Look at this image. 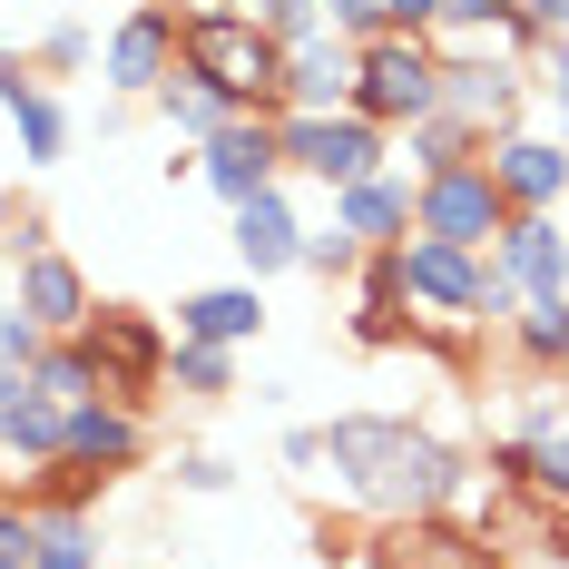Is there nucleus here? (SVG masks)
<instances>
[{
  "label": "nucleus",
  "mask_w": 569,
  "mask_h": 569,
  "mask_svg": "<svg viewBox=\"0 0 569 569\" xmlns=\"http://www.w3.org/2000/svg\"><path fill=\"white\" fill-rule=\"evenodd\" d=\"M276 138H284V177H315L325 197L393 168V128H373L363 109H284Z\"/></svg>",
  "instance_id": "obj_3"
},
{
  "label": "nucleus",
  "mask_w": 569,
  "mask_h": 569,
  "mask_svg": "<svg viewBox=\"0 0 569 569\" xmlns=\"http://www.w3.org/2000/svg\"><path fill=\"white\" fill-rule=\"evenodd\" d=\"M197 10H256V0H197Z\"/></svg>",
  "instance_id": "obj_46"
},
{
  "label": "nucleus",
  "mask_w": 569,
  "mask_h": 569,
  "mask_svg": "<svg viewBox=\"0 0 569 569\" xmlns=\"http://www.w3.org/2000/svg\"><path fill=\"white\" fill-rule=\"evenodd\" d=\"M491 481H520L530 501L569 511V432H550V442H520V432H501V442H491Z\"/></svg>",
  "instance_id": "obj_23"
},
{
  "label": "nucleus",
  "mask_w": 569,
  "mask_h": 569,
  "mask_svg": "<svg viewBox=\"0 0 569 569\" xmlns=\"http://www.w3.org/2000/svg\"><path fill=\"white\" fill-rule=\"evenodd\" d=\"M10 138H20V168H59L69 158V99H59L50 79L10 99Z\"/></svg>",
  "instance_id": "obj_25"
},
{
  "label": "nucleus",
  "mask_w": 569,
  "mask_h": 569,
  "mask_svg": "<svg viewBox=\"0 0 569 569\" xmlns=\"http://www.w3.org/2000/svg\"><path fill=\"white\" fill-rule=\"evenodd\" d=\"M10 227H20V197H10V187H0V236H10Z\"/></svg>",
  "instance_id": "obj_45"
},
{
  "label": "nucleus",
  "mask_w": 569,
  "mask_h": 569,
  "mask_svg": "<svg viewBox=\"0 0 569 569\" xmlns=\"http://www.w3.org/2000/svg\"><path fill=\"white\" fill-rule=\"evenodd\" d=\"M481 158H491V177H501L511 217H560L569 207V138H550V128H501Z\"/></svg>",
  "instance_id": "obj_9"
},
{
  "label": "nucleus",
  "mask_w": 569,
  "mask_h": 569,
  "mask_svg": "<svg viewBox=\"0 0 569 569\" xmlns=\"http://www.w3.org/2000/svg\"><path fill=\"white\" fill-rule=\"evenodd\" d=\"M148 118H158V128H168V138H187V148H197V138H217V128H227V99H217V89H207V79H187V69H177L168 89H158V99H148Z\"/></svg>",
  "instance_id": "obj_28"
},
{
  "label": "nucleus",
  "mask_w": 569,
  "mask_h": 569,
  "mask_svg": "<svg viewBox=\"0 0 569 569\" xmlns=\"http://www.w3.org/2000/svg\"><path fill=\"white\" fill-rule=\"evenodd\" d=\"M501 335H511V353L530 363V373H560L569 383V295H530Z\"/></svg>",
  "instance_id": "obj_24"
},
{
  "label": "nucleus",
  "mask_w": 569,
  "mask_h": 569,
  "mask_svg": "<svg viewBox=\"0 0 569 569\" xmlns=\"http://www.w3.org/2000/svg\"><path fill=\"white\" fill-rule=\"evenodd\" d=\"M325 20H335V40H353V50L393 30V10H383V0H325Z\"/></svg>",
  "instance_id": "obj_36"
},
{
  "label": "nucleus",
  "mask_w": 569,
  "mask_h": 569,
  "mask_svg": "<svg viewBox=\"0 0 569 569\" xmlns=\"http://www.w3.org/2000/svg\"><path fill=\"white\" fill-rule=\"evenodd\" d=\"M422 315H412V276H402V246H373L363 276H353V343H412Z\"/></svg>",
  "instance_id": "obj_17"
},
{
  "label": "nucleus",
  "mask_w": 569,
  "mask_h": 569,
  "mask_svg": "<svg viewBox=\"0 0 569 569\" xmlns=\"http://www.w3.org/2000/svg\"><path fill=\"white\" fill-rule=\"evenodd\" d=\"M79 343L99 353V383H109V402H148L168 393V353H177V335L158 325V315H138V305H99L89 325H79Z\"/></svg>",
  "instance_id": "obj_6"
},
{
  "label": "nucleus",
  "mask_w": 569,
  "mask_h": 569,
  "mask_svg": "<svg viewBox=\"0 0 569 569\" xmlns=\"http://www.w3.org/2000/svg\"><path fill=\"white\" fill-rule=\"evenodd\" d=\"M10 305H20L40 335H79V325L99 315V295H89V276H79V256H59V246H40V256L10 266Z\"/></svg>",
  "instance_id": "obj_14"
},
{
  "label": "nucleus",
  "mask_w": 569,
  "mask_h": 569,
  "mask_svg": "<svg viewBox=\"0 0 569 569\" xmlns=\"http://www.w3.org/2000/svg\"><path fill=\"white\" fill-rule=\"evenodd\" d=\"M363 256H373V246H363V236L353 227H335V217H325V227H305V256H295V276H363Z\"/></svg>",
  "instance_id": "obj_31"
},
{
  "label": "nucleus",
  "mask_w": 569,
  "mask_h": 569,
  "mask_svg": "<svg viewBox=\"0 0 569 569\" xmlns=\"http://www.w3.org/2000/svg\"><path fill=\"white\" fill-rule=\"evenodd\" d=\"M256 20H266V40L276 50H305V40H325L335 20H325V0H256Z\"/></svg>",
  "instance_id": "obj_33"
},
{
  "label": "nucleus",
  "mask_w": 569,
  "mask_h": 569,
  "mask_svg": "<svg viewBox=\"0 0 569 569\" xmlns=\"http://www.w3.org/2000/svg\"><path fill=\"white\" fill-rule=\"evenodd\" d=\"M353 109L373 118V128H412V118L442 109V50L422 40V30H383V40H363L353 59Z\"/></svg>",
  "instance_id": "obj_4"
},
{
  "label": "nucleus",
  "mask_w": 569,
  "mask_h": 569,
  "mask_svg": "<svg viewBox=\"0 0 569 569\" xmlns=\"http://www.w3.org/2000/svg\"><path fill=\"white\" fill-rule=\"evenodd\" d=\"M109 10H128V0H109Z\"/></svg>",
  "instance_id": "obj_50"
},
{
  "label": "nucleus",
  "mask_w": 569,
  "mask_h": 569,
  "mask_svg": "<svg viewBox=\"0 0 569 569\" xmlns=\"http://www.w3.org/2000/svg\"><path fill=\"white\" fill-rule=\"evenodd\" d=\"M432 50H442V59H461V50L530 59V50H540V30H530V10H520V0H442V20H432Z\"/></svg>",
  "instance_id": "obj_18"
},
{
  "label": "nucleus",
  "mask_w": 569,
  "mask_h": 569,
  "mask_svg": "<svg viewBox=\"0 0 569 569\" xmlns=\"http://www.w3.org/2000/svg\"><path fill=\"white\" fill-rule=\"evenodd\" d=\"M461 158H481V138L461 128V118H412V128H393V168L402 177H442V168H461Z\"/></svg>",
  "instance_id": "obj_26"
},
{
  "label": "nucleus",
  "mask_w": 569,
  "mask_h": 569,
  "mask_svg": "<svg viewBox=\"0 0 569 569\" xmlns=\"http://www.w3.org/2000/svg\"><path fill=\"white\" fill-rule=\"evenodd\" d=\"M501 227H511V197H501V177H491V158H461V168L442 177H412V236H442V246H501Z\"/></svg>",
  "instance_id": "obj_5"
},
{
  "label": "nucleus",
  "mask_w": 569,
  "mask_h": 569,
  "mask_svg": "<svg viewBox=\"0 0 569 569\" xmlns=\"http://www.w3.org/2000/svg\"><path fill=\"white\" fill-rule=\"evenodd\" d=\"M383 569H481L491 560V540L481 530H452L442 511H422V520H383V550H373Z\"/></svg>",
  "instance_id": "obj_19"
},
{
  "label": "nucleus",
  "mask_w": 569,
  "mask_h": 569,
  "mask_svg": "<svg viewBox=\"0 0 569 569\" xmlns=\"http://www.w3.org/2000/svg\"><path fill=\"white\" fill-rule=\"evenodd\" d=\"M177 343H227V353H246V343L266 335V284L236 276V284H197V295H177Z\"/></svg>",
  "instance_id": "obj_16"
},
{
  "label": "nucleus",
  "mask_w": 569,
  "mask_h": 569,
  "mask_svg": "<svg viewBox=\"0 0 569 569\" xmlns=\"http://www.w3.org/2000/svg\"><path fill=\"white\" fill-rule=\"evenodd\" d=\"M177 0H128L109 20V40H99V89H118V99H158L177 79Z\"/></svg>",
  "instance_id": "obj_7"
},
{
  "label": "nucleus",
  "mask_w": 569,
  "mask_h": 569,
  "mask_svg": "<svg viewBox=\"0 0 569 569\" xmlns=\"http://www.w3.org/2000/svg\"><path fill=\"white\" fill-rule=\"evenodd\" d=\"M109 569H158V560H109Z\"/></svg>",
  "instance_id": "obj_48"
},
{
  "label": "nucleus",
  "mask_w": 569,
  "mask_h": 569,
  "mask_svg": "<svg viewBox=\"0 0 569 569\" xmlns=\"http://www.w3.org/2000/svg\"><path fill=\"white\" fill-rule=\"evenodd\" d=\"M177 491L217 501V491H236V461H227V452H177Z\"/></svg>",
  "instance_id": "obj_38"
},
{
  "label": "nucleus",
  "mask_w": 569,
  "mask_h": 569,
  "mask_svg": "<svg viewBox=\"0 0 569 569\" xmlns=\"http://www.w3.org/2000/svg\"><path fill=\"white\" fill-rule=\"evenodd\" d=\"M353 40H305V50H284V109H353Z\"/></svg>",
  "instance_id": "obj_22"
},
{
  "label": "nucleus",
  "mask_w": 569,
  "mask_h": 569,
  "mask_svg": "<svg viewBox=\"0 0 569 569\" xmlns=\"http://www.w3.org/2000/svg\"><path fill=\"white\" fill-rule=\"evenodd\" d=\"M481 569H530V560H481Z\"/></svg>",
  "instance_id": "obj_47"
},
{
  "label": "nucleus",
  "mask_w": 569,
  "mask_h": 569,
  "mask_svg": "<svg viewBox=\"0 0 569 569\" xmlns=\"http://www.w3.org/2000/svg\"><path fill=\"white\" fill-rule=\"evenodd\" d=\"M40 520V550H30V569H109L99 560V520H89V501H50Z\"/></svg>",
  "instance_id": "obj_27"
},
{
  "label": "nucleus",
  "mask_w": 569,
  "mask_h": 569,
  "mask_svg": "<svg viewBox=\"0 0 569 569\" xmlns=\"http://www.w3.org/2000/svg\"><path fill=\"white\" fill-rule=\"evenodd\" d=\"M530 89H540V109H550V138H569V30L530 50Z\"/></svg>",
  "instance_id": "obj_32"
},
{
  "label": "nucleus",
  "mask_w": 569,
  "mask_h": 569,
  "mask_svg": "<svg viewBox=\"0 0 569 569\" xmlns=\"http://www.w3.org/2000/svg\"><path fill=\"white\" fill-rule=\"evenodd\" d=\"M325 461H335V491L373 520H422V511H452L461 501V452L442 432L402 422V412H343L325 422Z\"/></svg>",
  "instance_id": "obj_1"
},
{
  "label": "nucleus",
  "mask_w": 569,
  "mask_h": 569,
  "mask_svg": "<svg viewBox=\"0 0 569 569\" xmlns=\"http://www.w3.org/2000/svg\"><path fill=\"white\" fill-rule=\"evenodd\" d=\"M168 393L227 402L236 393V353H227V343H177V353H168Z\"/></svg>",
  "instance_id": "obj_30"
},
{
  "label": "nucleus",
  "mask_w": 569,
  "mask_h": 569,
  "mask_svg": "<svg viewBox=\"0 0 569 569\" xmlns=\"http://www.w3.org/2000/svg\"><path fill=\"white\" fill-rule=\"evenodd\" d=\"M20 89H40V59H30V50H0V109H10Z\"/></svg>",
  "instance_id": "obj_41"
},
{
  "label": "nucleus",
  "mask_w": 569,
  "mask_h": 569,
  "mask_svg": "<svg viewBox=\"0 0 569 569\" xmlns=\"http://www.w3.org/2000/svg\"><path fill=\"white\" fill-rule=\"evenodd\" d=\"M227 246H236V266L266 284V276H295V256H305V207H295V187H256L246 207H227Z\"/></svg>",
  "instance_id": "obj_11"
},
{
  "label": "nucleus",
  "mask_w": 569,
  "mask_h": 569,
  "mask_svg": "<svg viewBox=\"0 0 569 569\" xmlns=\"http://www.w3.org/2000/svg\"><path fill=\"white\" fill-rule=\"evenodd\" d=\"M520 10H530V30H540V40H560V30H569V0H520Z\"/></svg>",
  "instance_id": "obj_44"
},
{
  "label": "nucleus",
  "mask_w": 569,
  "mask_h": 569,
  "mask_svg": "<svg viewBox=\"0 0 569 569\" xmlns=\"http://www.w3.org/2000/svg\"><path fill=\"white\" fill-rule=\"evenodd\" d=\"M520 305H530V295H520V276L501 266V256H481V325H511Z\"/></svg>",
  "instance_id": "obj_37"
},
{
  "label": "nucleus",
  "mask_w": 569,
  "mask_h": 569,
  "mask_svg": "<svg viewBox=\"0 0 569 569\" xmlns=\"http://www.w3.org/2000/svg\"><path fill=\"white\" fill-rule=\"evenodd\" d=\"M30 550H40V520L20 491H0V569H30Z\"/></svg>",
  "instance_id": "obj_35"
},
{
  "label": "nucleus",
  "mask_w": 569,
  "mask_h": 569,
  "mask_svg": "<svg viewBox=\"0 0 569 569\" xmlns=\"http://www.w3.org/2000/svg\"><path fill=\"white\" fill-rule=\"evenodd\" d=\"M284 471L325 481V422H295V432H284Z\"/></svg>",
  "instance_id": "obj_40"
},
{
  "label": "nucleus",
  "mask_w": 569,
  "mask_h": 569,
  "mask_svg": "<svg viewBox=\"0 0 569 569\" xmlns=\"http://www.w3.org/2000/svg\"><path fill=\"white\" fill-rule=\"evenodd\" d=\"M335 227H353L363 246H402V236H412V177L383 168V177H353V187H335Z\"/></svg>",
  "instance_id": "obj_21"
},
{
  "label": "nucleus",
  "mask_w": 569,
  "mask_h": 569,
  "mask_svg": "<svg viewBox=\"0 0 569 569\" xmlns=\"http://www.w3.org/2000/svg\"><path fill=\"white\" fill-rule=\"evenodd\" d=\"M30 373H40V393H50V402H89V393H109V383H99V353H89L79 335H50Z\"/></svg>",
  "instance_id": "obj_29"
},
{
  "label": "nucleus",
  "mask_w": 569,
  "mask_h": 569,
  "mask_svg": "<svg viewBox=\"0 0 569 569\" xmlns=\"http://www.w3.org/2000/svg\"><path fill=\"white\" fill-rule=\"evenodd\" d=\"M530 59H491V50H461V59H442V118H461L481 148L501 138V128H520L530 118Z\"/></svg>",
  "instance_id": "obj_8"
},
{
  "label": "nucleus",
  "mask_w": 569,
  "mask_h": 569,
  "mask_svg": "<svg viewBox=\"0 0 569 569\" xmlns=\"http://www.w3.org/2000/svg\"><path fill=\"white\" fill-rule=\"evenodd\" d=\"M197 177H207L227 207H246L256 187H276V177H284V138H276V118H227L217 138H197Z\"/></svg>",
  "instance_id": "obj_12"
},
{
  "label": "nucleus",
  "mask_w": 569,
  "mask_h": 569,
  "mask_svg": "<svg viewBox=\"0 0 569 569\" xmlns=\"http://www.w3.org/2000/svg\"><path fill=\"white\" fill-rule=\"evenodd\" d=\"M40 69H59V79H69V69H99V40H89V20H50V30H40Z\"/></svg>",
  "instance_id": "obj_34"
},
{
  "label": "nucleus",
  "mask_w": 569,
  "mask_h": 569,
  "mask_svg": "<svg viewBox=\"0 0 569 569\" xmlns=\"http://www.w3.org/2000/svg\"><path fill=\"white\" fill-rule=\"evenodd\" d=\"M59 452L89 461L99 481H118V471H138V461H148V412H138V402H109V393L69 402V422H59Z\"/></svg>",
  "instance_id": "obj_13"
},
{
  "label": "nucleus",
  "mask_w": 569,
  "mask_h": 569,
  "mask_svg": "<svg viewBox=\"0 0 569 569\" xmlns=\"http://www.w3.org/2000/svg\"><path fill=\"white\" fill-rule=\"evenodd\" d=\"M383 10H393V30H422V40H432V20H442V0H383Z\"/></svg>",
  "instance_id": "obj_43"
},
{
  "label": "nucleus",
  "mask_w": 569,
  "mask_h": 569,
  "mask_svg": "<svg viewBox=\"0 0 569 569\" xmlns=\"http://www.w3.org/2000/svg\"><path fill=\"white\" fill-rule=\"evenodd\" d=\"M491 256L520 276V295H569V217H511Z\"/></svg>",
  "instance_id": "obj_20"
},
{
  "label": "nucleus",
  "mask_w": 569,
  "mask_h": 569,
  "mask_svg": "<svg viewBox=\"0 0 569 569\" xmlns=\"http://www.w3.org/2000/svg\"><path fill=\"white\" fill-rule=\"evenodd\" d=\"M0 266H10V246H0Z\"/></svg>",
  "instance_id": "obj_49"
},
{
  "label": "nucleus",
  "mask_w": 569,
  "mask_h": 569,
  "mask_svg": "<svg viewBox=\"0 0 569 569\" xmlns=\"http://www.w3.org/2000/svg\"><path fill=\"white\" fill-rule=\"evenodd\" d=\"M402 276H412V315L422 325H481V246L402 236Z\"/></svg>",
  "instance_id": "obj_10"
},
{
  "label": "nucleus",
  "mask_w": 569,
  "mask_h": 569,
  "mask_svg": "<svg viewBox=\"0 0 569 569\" xmlns=\"http://www.w3.org/2000/svg\"><path fill=\"white\" fill-rule=\"evenodd\" d=\"M530 560H550V569H569V511H550V520H540V550H530Z\"/></svg>",
  "instance_id": "obj_42"
},
{
  "label": "nucleus",
  "mask_w": 569,
  "mask_h": 569,
  "mask_svg": "<svg viewBox=\"0 0 569 569\" xmlns=\"http://www.w3.org/2000/svg\"><path fill=\"white\" fill-rule=\"evenodd\" d=\"M177 69L207 79L236 118H284V50L256 10H187L177 20Z\"/></svg>",
  "instance_id": "obj_2"
},
{
  "label": "nucleus",
  "mask_w": 569,
  "mask_h": 569,
  "mask_svg": "<svg viewBox=\"0 0 569 569\" xmlns=\"http://www.w3.org/2000/svg\"><path fill=\"white\" fill-rule=\"evenodd\" d=\"M40 325H30V315H20V305H0V373H10V363H40Z\"/></svg>",
  "instance_id": "obj_39"
},
{
  "label": "nucleus",
  "mask_w": 569,
  "mask_h": 569,
  "mask_svg": "<svg viewBox=\"0 0 569 569\" xmlns=\"http://www.w3.org/2000/svg\"><path fill=\"white\" fill-rule=\"evenodd\" d=\"M59 422H69V402L40 393L30 363H10V373H0V471H40V461H59Z\"/></svg>",
  "instance_id": "obj_15"
}]
</instances>
